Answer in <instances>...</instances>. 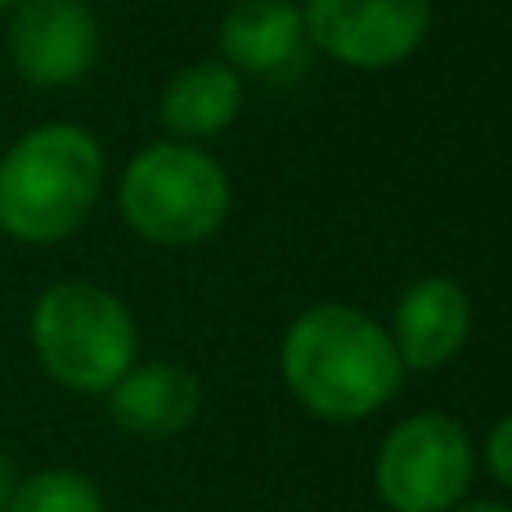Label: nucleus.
Here are the masks:
<instances>
[{"label":"nucleus","instance_id":"f03ea898","mask_svg":"<svg viewBox=\"0 0 512 512\" xmlns=\"http://www.w3.org/2000/svg\"><path fill=\"white\" fill-rule=\"evenodd\" d=\"M108 189V153L77 122H41L0 153V234L54 248L95 216Z\"/></svg>","mask_w":512,"mask_h":512},{"label":"nucleus","instance_id":"dca6fc26","mask_svg":"<svg viewBox=\"0 0 512 512\" xmlns=\"http://www.w3.org/2000/svg\"><path fill=\"white\" fill-rule=\"evenodd\" d=\"M18 5V0H0V14H9V9H14Z\"/></svg>","mask_w":512,"mask_h":512},{"label":"nucleus","instance_id":"f257e3e1","mask_svg":"<svg viewBox=\"0 0 512 512\" xmlns=\"http://www.w3.org/2000/svg\"><path fill=\"white\" fill-rule=\"evenodd\" d=\"M279 378L297 409L319 423H364L400 396L409 373L378 315L346 301H319L283 328Z\"/></svg>","mask_w":512,"mask_h":512},{"label":"nucleus","instance_id":"1a4fd4ad","mask_svg":"<svg viewBox=\"0 0 512 512\" xmlns=\"http://www.w3.org/2000/svg\"><path fill=\"white\" fill-rule=\"evenodd\" d=\"M405 373H441L472 337V297L450 274H423L396 297L387 319Z\"/></svg>","mask_w":512,"mask_h":512},{"label":"nucleus","instance_id":"423d86ee","mask_svg":"<svg viewBox=\"0 0 512 512\" xmlns=\"http://www.w3.org/2000/svg\"><path fill=\"white\" fill-rule=\"evenodd\" d=\"M436 0H301L310 50L351 72H391L423 50Z\"/></svg>","mask_w":512,"mask_h":512},{"label":"nucleus","instance_id":"20e7f679","mask_svg":"<svg viewBox=\"0 0 512 512\" xmlns=\"http://www.w3.org/2000/svg\"><path fill=\"white\" fill-rule=\"evenodd\" d=\"M27 342L45 378L72 396H104L140 360V324L131 306L90 279H59L36 292Z\"/></svg>","mask_w":512,"mask_h":512},{"label":"nucleus","instance_id":"f3484780","mask_svg":"<svg viewBox=\"0 0 512 512\" xmlns=\"http://www.w3.org/2000/svg\"><path fill=\"white\" fill-rule=\"evenodd\" d=\"M382 512H387V508H382Z\"/></svg>","mask_w":512,"mask_h":512},{"label":"nucleus","instance_id":"9d476101","mask_svg":"<svg viewBox=\"0 0 512 512\" xmlns=\"http://www.w3.org/2000/svg\"><path fill=\"white\" fill-rule=\"evenodd\" d=\"M104 405L117 432L135 441H171L203 414V382L180 360H135L104 391Z\"/></svg>","mask_w":512,"mask_h":512},{"label":"nucleus","instance_id":"7ed1b4c3","mask_svg":"<svg viewBox=\"0 0 512 512\" xmlns=\"http://www.w3.org/2000/svg\"><path fill=\"white\" fill-rule=\"evenodd\" d=\"M113 198L126 230L149 248L167 252L216 239L234 212V185L225 162L203 144L167 140V135L126 158Z\"/></svg>","mask_w":512,"mask_h":512},{"label":"nucleus","instance_id":"9b49d317","mask_svg":"<svg viewBox=\"0 0 512 512\" xmlns=\"http://www.w3.org/2000/svg\"><path fill=\"white\" fill-rule=\"evenodd\" d=\"M248 81L221 59H194L167 77L158 95V122L167 140L207 144L225 135L243 113Z\"/></svg>","mask_w":512,"mask_h":512},{"label":"nucleus","instance_id":"f8f14e48","mask_svg":"<svg viewBox=\"0 0 512 512\" xmlns=\"http://www.w3.org/2000/svg\"><path fill=\"white\" fill-rule=\"evenodd\" d=\"M5 512H108L104 490L77 468H36L18 477Z\"/></svg>","mask_w":512,"mask_h":512},{"label":"nucleus","instance_id":"ddd939ff","mask_svg":"<svg viewBox=\"0 0 512 512\" xmlns=\"http://www.w3.org/2000/svg\"><path fill=\"white\" fill-rule=\"evenodd\" d=\"M477 459H481V468L490 472V481L504 486L512 495V414L495 418V427L486 432V441L477 445Z\"/></svg>","mask_w":512,"mask_h":512},{"label":"nucleus","instance_id":"39448f33","mask_svg":"<svg viewBox=\"0 0 512 512\" xmlns=\"http://www.w3.org/2000/svg\"><path fill=\"white\" fill-rule=\"evenodd\" d=\"M477 436L441 409L409 414L378 441L373 495L387 512H450L477 481Z\"/></svg>","mask_w":512,"mask_h":512},{"label":"nucleus","instance_id":"4468645a","mask_svg":"<svg viewBox=\"0 0 512 512\" xmlns=\"http://www.w3.org/2000/svg\"><path fill=\"white\" fill-rule=\"evenodd\" d=\"M18 477H23V472H18L14 454H9V450H0V512H5V508H9V495H14Z\"/></svg>","mask_w":512,"mask_h":512},{"label":"nucleus","instance_id":"6e6552de","mask_svg":"<svg viewBox=\"0 0 512 512\" xmlns=\"http://www.w3.org/2000/svg\"><path fill=\"white\" fill-rule=\"evenodd\" d=\"M310 54L301 0H234L216 23V59L243 81H292Z\"/></svg>","mask_w":512,"mask_h":512},{"label":"nucleus","instance_id":"2eb2a0df","mask_svg":"<svg viewBox=\"0 0 512 512\" xmlns=\"http://www.w3.org/2000/svg\"><path fill=\"white\" fill-rule=\"evenodd\" d=\"M450 512H512V504H504V499H477V495H468L459 508H450Z\"/></svg>","mask_w":512,"mask_h":512},{"label":"nucleus","instance_id":"0eeeda50","mask_svg":"<svg viewBox=\"0 0 512 512\" xmlns=\"http://www.w3.org/2000/svg\"><path fill=\"white\" fill-rule=\"evenodd\" d=\"M9 68L36 90H72L99 63V18L86 0H18L5 27Z\"/></svg>","mask_w":512,"mask_h":512}]
</instances>
